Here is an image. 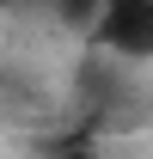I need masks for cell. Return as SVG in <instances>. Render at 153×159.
Returning <instances> with one entry per match:
<instances>
[{"label": "cell", "mask_w": 153, "mask_h": 159, "mask_svg": "<svg viewBox=\"0 0 153 159\" xmlns=\"http://www.w3.org/2000/svg\"><path fill=\"white\" fill-rule=\"evenodd\" d=\"M86 43L116 61H153V0H104Z\"/></svg>", "instance_id": "cell-1"}, {"label": "cell", "mask_w": 153, "mask_h": 159, "mask_svg": "<svg viewBox=\"0 0 153 159\" xmlns=\"http://www.w3.org/2000/svg\"><path fill=\"white\" fill-rule=\"evenodd\" d=\"M49 159H104V147H98V141H61Z\"/></svg>", "instance_id": "cell-2"}, {"label": "cell", "mask_w": 153, "mask_h": 159, "mask_svg": "<svg viewBox=\"0 0 153 159\" xmlns=\"http://www.w3.org/2000/svg\"><path fill=\"white\" fill-rule=\"evenodd\" d=\"M12 6H19V0H0V19H6V12H12Z\"/></svg>", "instance_id": "cell-3"}]
</instances>
